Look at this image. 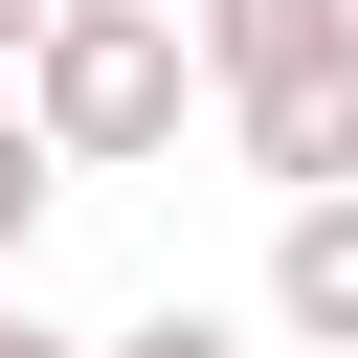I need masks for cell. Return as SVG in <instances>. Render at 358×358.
<instances>
[{"label":"cell","instance_id":"9","mask_svg":"<svg viewBox=\"0 0 358 358\" xmlns=\"http://www.w3.org/2000/svg\"><path fill=\"white\" fill-rule=\"evenodd\" d=\"M157 22H201V0H157Z\"/></svg>","mask_w":358,"mask_h":358},{"label":"cell","instance_id":"1","mask_svg":"<svg viewBox=\"0 0 358 358\" xmlns=\"http://www.w3.org/2000/svg\"><path fill=\"white\" fill-rule=\"evenodd\" d=\"M201 90L268 201H358V0H201Z\"/></svg>","mask_w":358,"mask_h":358},{"label":"cell","instance_id":"8","mask_svg":"<svg viewBox=\"0 0 358 358\" xmlns=\"http://www.w3.org/2000/svg\"><path fill=\"white\" fill-rule=\"evenodd\" d=\"M0 358H22V291H0Z\"/></svg>","mask_w":358,"mask_h":358},{"label":"cell","instance_id":"2","mask_svg":"<svg viewBox=\"0 0 358 358\" xmlns=\"http://www.w3.org/2000/svg\"><path fill=\"white\" fill-rule=\"evenodd\" d=\"M22 112H45L67 179H157L179 112H224V90H201V22H157V0H67V45L22 67Z\"/></svg>","mask_w":358,"mask_h":358},{"label":"cell","instance_id":"6","mask_svg":"<svg viewBox=\"0 0 358 358\" xmlns=\"http://www.w3.org/2000/svg\"><path fill=\"white\" fill-rule=\"evenodd\" d=\"M45 45H67V0H0V90H22V67H45Z\"/></svg>","mask_w":358,"mask_h":358},{"label":"cell","instance_id":"3","mask_svg":"<svg viewBox=\"0 0 358 358\" xmlns=\"http://www.w3.org/2000/svg\"><path fill=\"white\" fill-rule=\"evenodd\" d=\"M268 336L358 358V201H268Z\"/></svg>","mask_w":358,"mask_h":358},{"label":"cell","instance_id":"5","mask_svg":"<svg viewBox=\"0 0 358 358\" xmlns=\"http://www.w3.org/2000/svg\"><path fill=\"white\" fill-rule=\"evenodd\" d=\"M90 358H246V336H224V313L179 291V313H134V336H90Z\"/></svg>","mask_w":358,"mask_h":358},{"label":"cell","instance_id":"4","mask_svg":"<svg viewBox=\"0 0 358 358\" xmlns=\"http://www.w3.org/2000/svg\"><path fill=\"white\" fill-rule=\"evenodd\" d=\"M45 201H67V157H45V112L0 90V291H22V246H45Z\"/></svg>","mask_w":358,"mask_h":358},{"label":"cell","instance_id":"7","mask_svg":"<svg viewBox=\"0 0 358 358\" xmlns=\"http://www.w3.org/2000/svg\"><path fill=\"white\" fill-rule=\"evenodd\" d=\"M22 358H90V336H45V313H22Z\"/></svg>","mask_w":358,"mask_h":358}]
</instances>
